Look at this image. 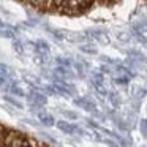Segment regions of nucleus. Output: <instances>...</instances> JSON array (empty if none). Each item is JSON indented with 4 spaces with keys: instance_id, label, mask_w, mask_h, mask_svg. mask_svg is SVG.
Instances as JSON below:
<instances>
[{
    "instance_id": "1",
    "label": "nucleus",
    "mask_w": 147,
    "mask_h": 147,
    "mask_svg": "<svg viewBox=\"0 0 147 147\" xmlns=\"http://www.w3.org/2000/svg\"><path fill=\"white\" fill-rule=\"evenodd\" d=\"M73 105L79 109H84L89 114H93L95 111H98L96 103L92 98H89V96H76V98H73Z\"/></svg>"
},
{
    "instance_id": "2",
    "label": "nucleus",
    "mask_w": 147,
    "mask_h": 147,
    "mask_svg": "<svg viewBox=\"0 0 147 147\" xmlns=\"http://www.w3.org/2000/svg\"><path fill=\"white\" fill-rule=\"evenodd\" d=\"M79 127L81 125L73 123V122H68V120H65V119L55 120V128H57L59 131H62L63 134H67V136H74V134H78Z\"/></svg>"
},
{
    "instance_id": "3",
    "label": "nucleus",
    "mask_w": 147,
    "mask_h": 147,
    "mask_svg": "<svg viewBox=\"0 0 147 147\" xmlns=\"http://www.w3.org/2000/svg\"><path fill=\"white\" fill-rule=\"evenodd\" d=\"M35 119H36V122L41 125V128H52V127H55V117L49 111L40 109V111L35 114Z\"/></svg>"
},
{
    "instance_id": "4",
    "label": "nucleus",
    "mask_w": 147,
    "mask_h": 147,
    "mask_svg": "<svg viewBox=\"0 0 147 147\" xmlns=\"http://www.w3.org/2000/svg\"><path fill=\"white\" fill-rule=\"evenodd\" d=\"M41 26H43V29H45L46 32L55 40V41H63L65 40V30L59 29V27H52V26H49V24H46V22H43Z\"/></svg>"
},
{
    "instance_id": "5",
    "label": "nucleus",
    "mask_w": 147,
    "mask_h": 147,
    "mask_svg": "<svg viewBox=\"0 0 147 147\" xmlns=\"http://www.w3.org/2000/svg\"><path fill=\"white\" fill-rule=\"evenodd\" d=\"M11 48H13V51L16 52L19 57H26V54H27V46H26V43H24V40L16 38L14 41H11Z\"/></svg>"
},
{
    "instance_id": "6",
    "label": "nucleus",
    "mask_w": 147,
    "mask_h": 147,
    "mask_svg": "<svg viewBox=\"0 0 147 147\" xmlns=\"http://www.w3.org/2000/svg\"><path fill=\"white\" fill-rule=\"evenodd\" d=\"M2 100H3L7 105H10L11 108H16V109H26V105H24L22 101H19L18 98H14V96L8 95V93H2Z\"/></svg>"
},
{
    "instance_id": "7",
    "label": "nucleus",
    "mask_w": 147,
    "mask_h": 147,
    "mask_svg": "<svg viewBox=\"0 0 147 147\" xmlns=\"http://www.w3.org/2000/svg\"><path fill=\"white\" fill-rule=\"evenodd\" d=\"M19 134H21L19 130H16V128H8L3 134V146H11V142H13Z\"/></svg>"
},
{
    "instance_id": "8",
    "label": "nucleus",
    "mask_w": 147,
    "mask_h": 147,
    "mask_svg": "<svg viewBox=\"0 0 147 147\" xmlns=\"http://www.w3.org/2000/svg\"><path fill=\"white\" fill-rule=\"evenodd\" d=\"M108 101H109V105L112 106V109H119L122 106V100H120V95H119L117 92H114V90H109V93H108Z\"/></svg>"
},
{
    "instance_id": "9",
    "label": "nucleus",
    "mask_w": 147,
    "mask_h": 147,
    "mask_svg": "<svg viewBox=\"0 0 147 147\" xmlns=\"http://www.w3.org/2000/svg\"><path fill=\"white\" fill-rule=\"evenodd\" d=\"M78 49H79V52H82V54H87V55H98V49H96L93 45H90V43H84V45H79V46H78Z\"/></svg>"
},
{
    "instance_id": "10",
    "label": "nucleus",
    "mask_w": 147,
    "mask_h": 147,
    "mask_svg": "<svg viewBox=\"0 0 147 147\" xmlns=\"http://www.w3.org/2000/svg\"><path fill=\"white\" fill-rule=\"evenodd\" d=\"M60 111V114H62V117L65 119V120H68V122H76V120H79V114H78L76 111H71V109H59Z\"/></svg>"
},
{
    "instance_id": "11",
    "label": "nucleus",
    "mask_w": 147,
    "mask_h": 147,
    "mask_svg": "<svg viewBox=\"0 0 147 147\" xmlns=\"http://www.w3.org/2000/svg\"><path fill=\"white\" fill-rule=\"evenodd\" d=\"M54 62H55V67H65V68H70V70H71V67H73V59L63 57V55L54 57Z\"/></svg>"
},
{
    "instance_id": "12",
    "label": "nucleus",
    "mask_w": 147,
    "mask_h": 147,
    "mask_svg": "<svg viewBox=\"0 0 147 147\" xmlns=\"http://www.w3.org/2000/svg\"><path fill=\"white\" fill-rule=\"evenodd\" d=\"M98 59L103 65H108V67H115L117 63H120V62H117L115 59L109 57V55H105V54H98Z\"/></svg>"
},
{
    "instance_id": "13",
    "label": "nucleus",
    "mask_w": 147,
    "mask_h": 147,
    "mask_svg": "<svg viewBox=\"0 0 147 147\" xmlns=\"http://www.w3.org/2000/svg\"><path fill=\"white\" fill-rule=\"evenodd\" d=\"M19 122H21V123H24V125H29V127H32V128H36V130H41V125L36 122V119L22 117V119H19Z\"/></svg>"
},
{
    "instance_id": "14",
    "label": "nucleus",
    "mask_w": 147,
    "mask_h": 147,
    "mask_svg": "<svg viewBox=\"0 0 147 147\" xmlns=\"http://www.w3.org/2000/svg\"><path fill=\"white\" fill-rule=\"evenodd\" d=\"M115 38L120 43H130L133 40V36H131V32H117L115 33Z\"/></svg>"
},
{
    "instance_id": "15",
    "label": "nucleus",
    "mask_w": 147,
    "mask_h": 147,
    "mask_svg": "<svg viewBox=\"0 0 147 147\" xmlns=\"http://www.w3.org/2000/svg\"><path fill=\"white\" fill-rule=\"evenodd\" d=\"M84 122H86V125L89 128H92L93 131H98L100 127H101V123H98V122H96L95 119H92L90 115H89V117H84Z\"/></svg>"
},
{
    "instance_id": "16",
    "label": "nucleus",
    "mask_w": 147,
    "mask_h": 147,
    "mask_svg": "<svg viewBox=\"0 0 147 147\" xmlns=\"http://www.w3.org/2000/svg\"><path fill=\"white\" fill-rule=\"evenodd\" d=\"M0 36H2V38H7V40H11V41H14V40L18 38V35L10 29H2L0 30Z\"/></svg>"
},
{
    "instance_id": "17",
    "label": "nucleus",
    "mask_w": 147,
    "mask_h": 147,
    "mask_svg": "<svg viewBox=\"0 0 147 147\" xmlns=\"http://www.w3.org/2000/svg\"><path fill=\"white\" fill-rule=\"evenodd\" d=\"M112 82H114V84H117V86L127 87L128 84H130V79H128L127 76H115V78H112Z\"/></svg>"
},
{
    "instance_id": "18",
    "label": "nucleus",
    "mask_w": 147,
    "mask_h": 147,
    "mask_svg": "<svg viewBox=\"0 0 147 147\" xmlns=\"http://www.w3.org/2000/svg\"><path fill=\"white\" fill-rule=\"evenodd\" d=\"M139 130L144 139H147V119H141L139 120Z\"/></svg>"
},
{
    "instance_id": "19",
    "label": "nucleus",
    "mask_w": 147,
    "mask_h": 147,
    "mask_svg": "<svg viewBox=\"0 0 147 147\" xmlns=\"http://www.w3.org/2000/svg\"><path fill=\"white\" fill-rule=\"evenodd\" d=\"M131 36H133V38L136 40L138 43L147 46V36H146V35H141V33H131Z\"/></svg>"
},
{
    "instance_id": "20",
    "label": "nucleus",
    "mask_w": 147,
    "mask_h": 147,
    "mask_svg": "<svg viewBox=\"0 0 147 147\" xmlns=\"http://www.w3.org/2000/svg\"><path fill=\"white\" fill-rule=\"evenodd\" d=\"M96 71H100V73L105 74V76H106V74H112V68L108 67V65H103V63L98 67V70H96Z\"/></svg>"
},
{
    "instance_id": "21",
    "label": "nucleus",
    "mask_w": 147,
    "mask_h": 147,
    "mask_svg": "<svg viewBox=\"0 0 147 147\" xmlns=\"http://www.w3.org/2000/svg\"><path fill=\"white\" fill-rule=\"evenodd\" d=\"M40 134H43V138H45V139H48V141H49V142H51V144H59V141L55 139L54 136H51V134H48V133H46L45 130H40Z\"/></svg>"
},
{
    "instance_id": "22",
    "label": "nucleus",
    "mask_w": 147,
    "mask_h": 147,
    "mask_svg": "<svg viewBox=\"0 0 147 147\" xmlns=\"http://www.w3.org/2000/svg\"><path fill=\"white\" fill-rule=\"evenodd\" d=\"M101 142H103V144H106L108 147H120L117 142H115V141L109 139V138H103V139H101Z\"/></svg>"
},
{
    "instance_id": "23",
    "label": "nucleus",
    "mask_w": 147,
    "mask_h": 147,
    "mask_svg": "<svg viewBox=\"0 0 147 147\" xmlns=\"http://www.w3.org/2000/svg\"><path fill=\"white\" fill-rule=\"evenodd\" d=\"M7 84H8V79L3 76V74H0V89H3Z\"/></svg>"
},
{
    "instance_id": "24",
    "label": "nucleus",
    "mask_w": 147,
    "mask_h": 147,
    "mask_svg": "<svg viewBox=\"0 0 147 147\" xmlns=\"http://www.w3.org/2000/svg\"><path fill=\"white\" fill-rule=\"evenodd\" d=\"M38 147H52V146L46 141H38Z\"/></svg>"
},
{
    "instance_id": "25",
    "label": "nucleus",
    "mask_w": 147,
    "mask_h": 147,
    "mask_svg": "<svg viewBox=\"0 0 147 147\" xmlns=\"http://www.w3.org/2000/svg\"><path fill=\"white\" fill-rule=\"evenodd\" d=\"M141 147H146V146H141Z\"/></svg>"
}]
</instances>
